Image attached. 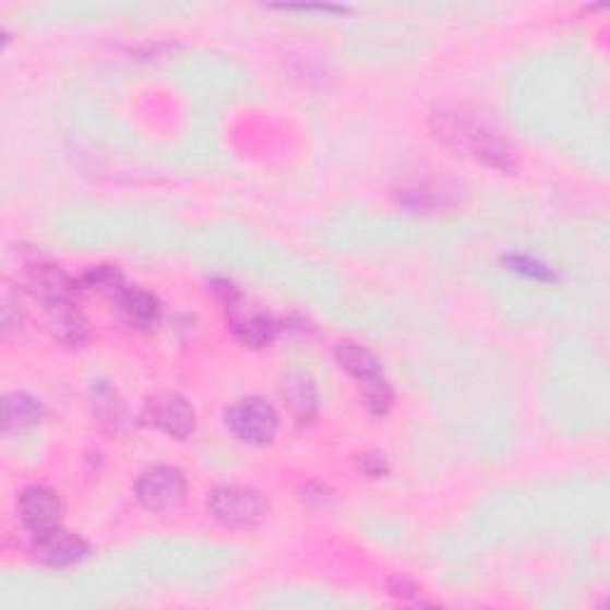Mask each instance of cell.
I'll list each match as a JSON object with an SVG mask.
<instances>
[{
  "instance_id": "7c38bea8",
  "label": "cell",
  "mask_w": 610,
  "mask_h": 610,
  "mask_svg": "<svg viewBox=\"0 0 610 610\" xmlns=\"http://www.w3.org/2000/svg\"><path fill=\"white\" fill-rule=\"evenodd\" d=\"M282 394L298 422H310L318 412V388L313 380L301 372H291L282 382Z\"/></svg>"
},
{
  "instance_id": "44dd1931",
  "label": "cell",
  "mask_w": 610,
  "mask_h": 610,
  "mask_svg": "<svg viewBox=\"0 0 610 610\" xmlns=\"http://www.w3.org/2000/svg\"><path fill=\"white\" fill-rule=\"evenodd\" d=\"M279 10H318V12H346V8L342 5H327V3H318V5H310V3H296V5H277Z\"/></svg>"
},
{
  "instance_id": "52a82bcc",
  "label": "cell",
  "mask_w": 610,
  "mask_h": 610,
  "mask_svg": "<svg viewBox=\"0 0 610 610\" xmlns=\"http://www.w3.org/2000/svg\"><path fill=\"white\" fill-rule=\"evenodd\" d=\"M146 420L172 439H187L196 430V410L187 396L177 392H160L148 398Z\"/></svg>"
},
{
  "instance_id": "ac0fdd59",
  "label": "cell",
  "mask_w": 610,
  "mask_h": 610,
  "mask_svg": "<svg viewBox=\"0 0 610 610\" xmlns=\"http://www.w3.org/2000/svg\"><path fill=\"white\" fill-rule=\"evenodd\" d=\"M511 265H513V270L523 272V275L537 279V282H551V279H555V275H553L549 267H543L541 263L531 261V258H525V255H513L511 258Z\"/></svg>"
},
{
  "instance_id": "6da1fadb",
  "label": "cell",
  "mask_w": 610,
  "mask_h": 610,
  "mask_svg": "<svg viewBox=\"0 0 610 610\" xmlns=\"http://www.w3.org/2000/svg\"><path fill=\"white\" fill-rule=\"evenodd\" d=\"M432 127L444 144L465 151L475 160L489 165L491 170L513 172L517 167V153L497 129L475 120L463 110H439L432 115Z\"/></svg>"
},
{
  "instance_id": "8992f818",
  "label": "cell",
  "mask_w": 610,
  "mask_h": 610,
  "mask_svg": "<svg viewBox=\"0 0 610 610\" xmlns=\"http://www.w3.org/2000/svg\"><path fill=\"white\" fill-rule=\"evenodd\" d=\"M20 517L32 539L46 537L50 531L60 529L62 503L58 491L46 485H32L24 489L20 497Z\"/></svg>"
},
{
  "instance_id": "ffe728a7",
  "label": "cell",
  "mask_w": 610,
  "mask_h": 610,
  "mask_svg": "<svg viewBox=\"0 0 610 610\" xmlns=\"http://www.w3.org/2000/svg\"><path fill=\"white\" fill-rule=\"evenodd\" d=\"M392 594L394 596H400V599H406V596H415L418 594V587H415L412 582H408L406 577H396L392 582Z\"/></svg>"
},
{
  "instance_id": "3957f363",
  "label": "cell",
  "mask_w": 610,
  "mask_h": 610,
  "mask_svg": "<svg viewBox=\"0 0 610 610\" xmlns=\"http://www.w3.org/2000/svg\"><path fill=\"white\" fill-rule=\"evenodd\" d=\"M207 511L213 521L227 529H246L261 521L263 501L255 489L241 485H225L217 487L207 497Z\"/></svg>"
},
{
  "instance_id": "9c48e42d",
  "label": "cell",
  "mask_w": 610,
  "mask_h": 610,
  "mask_svg": "<svg viewBox=\"0 0 610 610\" xmlns=\"http://www.w3.org/2000/svg\"><path fill=\"white\" fill-rule=\"evenodd\" d=\"M229 327L234 336L246 346H267L270 342H275V336L279 334V322L272 318L265 310L258 308H239L237 303L229 310Z\"/></svg>"
},
{
  "instance_id": "8fae6325",
  "label": "cell",
  "mask_w": 610,
  "mask_h": 610,
  "mask_svg": "<svg viewBox=\"0 0 610 610\" xmlns=\"http://www.w3.org/2000/svg\"><path fill=\"white\" fill-rule=\"evenodd\" d=\"M46 308V327L58 342H62L64 346H84L88 342V322L82 315V310L74 306V301L53 303Z\"/></svg>"
},
{
  "instance_id": "2e32d148",
  "label": "cell",
  "mask_w": 610,
  "mask_h": 610,
  "mask_svg": "<svg viewBox=\"0 0 610 610\" xmlns=\"http://www.w3.org/2000/svg\"><path fill=\"white\" fill-rule=\"evenodd\" d=\"M94 406H96V412L100 415V422L110 424L112 430H117V427H120L127 420L124 406L120 404V398H117V394L112 392L108 384H98L96 386Z\"/></svg>"
},
{
  "instance_id": "277c9868",
  "label": "cell",
  "mask_w": 610,
  "mask_h": 610,
  "mask_svg": "<svg viewBox=\"0 0 610 610\" xmlns=\"http://www.w3.org/2000/svg\"><path fill=\"white\" fill-rule=\"evenodd\" d=\"M187 479L172 465H153L141 473L136 482V499L146 511L165 513L184 501Z\"/></svg>"
},
{
  "instance_id": "4fadbf2b",
  "label": "cell",
  "mask_w": 610,
  "mask_h": 610,
  "mask_svg": "<svg viewBox=\"0 0 610 610\" xmlns=\"http://www.w3.org/2000/svg\"><path fill=\"white\" fill-rule=\"evenodd\" d=\"M334 356H336V360H339V366H342V368L350 374V378H354L360 386H366V384H370V382H374V380L384 378L378 356H374L372 350L358 346V344L344 342V344L336 346Z\"/></svg>"
},
{
  "instance_id": "7a4b0ae2",
  "label": "cell",
  "mask_w": 610,
  "mask_h": 610,
  "mask_svg": "<svg viewBox=\"0 0 610 610\" xmlns=\"http://www.w3.org/2000/svg\"><path fill=\"white\" fill-rule=\"evenodd\" d=\"M229 432L243 444L261 446L277 434L279 415L275 406L267 404L261 396H246L229 406L225 412Z\"/></svg>"
},
{
  "instance_id": "9a60e30c",
  "label": "cell",
  "mask_w": 610,
  "mask_h": 610,
  "mask_svg": "<svg viewBox=\"0 0 610 610\" xmlns=\"http://www.w3.org/2000/svg\"><path fill=\"white\" fill-rule=\"evenodd\" d=\"M124 277H122V272L112 267V265H98L94 270H88L86 275L80 279V287L82 291L84 289H94V291H100V294H106V296H115V291L122 287Z\"/></svg>"
},
{
  "instance_id": "5b68a950",
  "label": "cell",
  "mask_w": 610,
  "mask_h": 610,
  "mask_svg": "<svg viewBox=\"0 0 610 610\" xmlns=\"http://www.w3.org/2000/svg\"><path fill=\"white\" fill-rule=\"evenodd\" d=\"M20 279L32 296L41 298L46 306L68 303L80 296V279H72L68 272L48 261H29L22 265Z\"/></svg>"
},
{
  "instance_id": "5bb4252c",
  "label": "cell",
  "mask_w": 610,
  "mask_h": 610,
  "mask_svg": "<svg viewBox=\"0 0 610 610\" xmlns=\"http://www.w3.org/2000/svg\"><path fill=\"white\" fill-rule=\"evenodd\" d=\"M44 418V406L24 392H12L3 398V427L5 432L22 430V427L36 424Z\"/></svg>"
},
{
  "instance_id": "e0dca14e",
  "label": "cell",
  "mask_w": 610,
  "mask_h": 610,
  "mask_svg": "<svg viewBox=\"0 0 610 610\" xmlns=\"http://www.w3.org/2000/svg\"><path fill=\"white\" fill-rule=\"evenodd\" d=\"M360 388H362V396H366V406L372 415H386L388 408H392L394 392H392V386H388V382L384 378L374 380V382L360 386Z\"/></svg>"
},
{
  "instance_id": "d6986e66",
  "label": "cell",
  "mask_w": 610,
  "mask_h": 610,
  "mask_svg": "<svg viewBox=\"0 0 610 610\" xmlns=\"http://www.w3.org/2000/svg\"><path fill=\"white\" fill-rule=\"evenodd\" d=\"M362 470H366L370 477H380L386 473V463L380 456H366L362 458Z\"/></svg>"
},
{
  "instance_id": "30bf717a",
  "label": "cell",
  "mask_w": 610,
  "mask_h": 610,
  "mask_svg": "<svg viewBox=\"0 0 610 610\" xmlns=\"http://www.w3.org/2000/svg\"><path fill=\"white\" fill-rule=\"evenodd\" d=\"M115 308L120 310V315L127 320V324L139 330H148L160 318V306L155 301V296L146 289L132 287V284H122L120 289L112 296Z\"/></svg>"
},
{
  "instance_id": "ba28073f",
  "label": "cell",
  "mask_w": 610,
  "mask_h": 610,
  "mask_svg": "<svg viewBox=\"0 0 610 610\" xmlns=\"http://www.w3.org/2000/svg\"><path fill=\"white\" fill-rule=\"evenodd\" d=\"M32 553L46 565L64 567L80 563L88 553V543L80 535H72V531H64L60 527L46 537L32 539Z\"/></svg>"
}]
</instances>
